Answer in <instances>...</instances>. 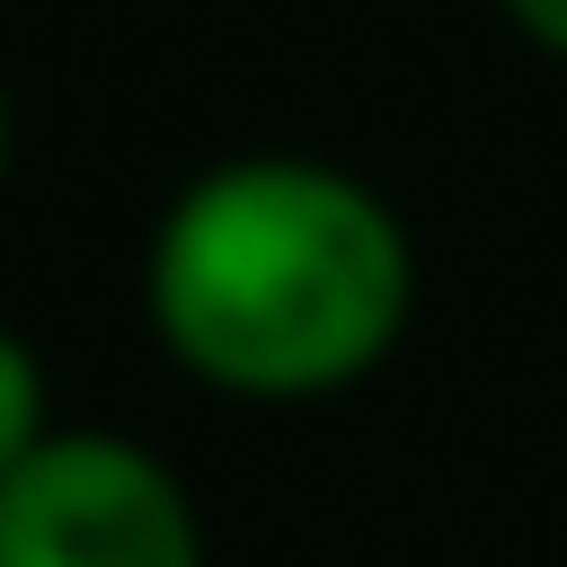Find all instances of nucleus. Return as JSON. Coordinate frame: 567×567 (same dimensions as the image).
Returning <instances> with one entry per match:
<instances>
[{
  "mask_svg": "<svg viewBox=\"0 0 567 567\" xmlns=\"http://www.w3.org/2000/svg\"><path fill=\"white\" fill-rule=\"evenodd\" d=\"M0 168H11V84H0Z\"/></svg>",
  "mask_w": 567,
  "mask_h": 567,
  "instance_id": "5",
  "label": "nucleus"
},
{
  "mask_svg": "<svg viewBox=\"0 0 567 567\" xmlns=\"http://www.w3.org/2000/svg\"><path fill=\"white\" fill-rule=\"evenodd\" d=\"M168 358L243 400H326L410 326V231L326 158H231L168 200L147 243Z\"/></svg>",
  "mask_w": 567,
  "mask_h": 567,
  "instance_id": "1",
  "label": "nucleus"
},
{
  "mask_svg": "<svg viewBox=\"0 0 567 567\" xmlns=\"http://www.w3.org/2000/svg\"><path fill=\"white\" fill-rule=\"evenodd\" d=\"M53 442V410H42V368H32V347L0 326V484H11L32 452Z\"/></svg>",
  "mask_w": 567,
  "mask_h": 567,
  "instance_id": "3",
  "label": "nucleus"
},
{
  "mask_svg": "<svg viewBox=\"0 0 567 567\" xmlns=\"http://www.w3.org/2000/svg\"><path fill=\"white\" fill-rule=\"evenodd\" d=\"M0 567H200V515L158 452L53 431L0 484Z\"/></svg>",
  "mask_w": 567,
  "mask_h": 567,
  "instance_id": "2",
  "label": "nucleus"
},
{
  "mask_svg": "<svg viewBox=\"0 0 567 567\" xmlns=\"http://www.w3.org/2000/svg\"><path fill=\"white\" fill-rule=\"evenodd\" d=\"M505 11H515V32H526V42L567 53V0H505Z\"/></svg>",
  "mask_w": 567,
  "mask_h": 567,
  "instance_id": "4",
  "label": "nucleus"
}]
</instances>
